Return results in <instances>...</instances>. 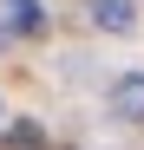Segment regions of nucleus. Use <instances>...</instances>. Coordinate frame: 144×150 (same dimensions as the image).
Masks as SVG:
<instances>
[{
  "label": "nucleus",
  "mask_w": 144,
  "mask_h": 150,
  "mask_svg": "<svg viewBox=\"0 0 144 150\" xmlns=\"http://www.w3.org/2000/svg\"><path fill=\"white\" fill-rule=\"evenodd\" d=\"M111 111L131 117V124H144V72H125V79L111 85Z\"/></svg>",
  "instance_id": "f257e3e1"
},
{
  "label": "nucleus",
  "mask_w": 144,
  "mask_h": 150,
  "mask_svg": "<svg viewBox=\"0 0 144 150\" xmlns=\"http://www.w3.org/2000/svg\"><path fill=\"white\" fill-rule=\"evenodd\" d=\"M85 7H92V20L105 33H131L138 26V0H85Z\"/></svg>",
  "instance_id": "f03ea898"
},
{
  "label": "nucleus",
  "mask_w": 144,
  "mask_h": 150,
  "mask_svg": "<svg viewBox=\"0 0 144 150\" xmlns=\"http://www.w3.org/2000/svg\"><path fill=\"white\" fill-rule=\"evenodd\" d=\"M7 7H13V26H20V33H39V26H46L39 0H7Z\"/></svg>",
  "instance_id": "7ed1b4c3"
},
{
  "label": "nucleus",
  "mask_w": 144,
  "mask_h": 150,
  "mask_svg": "<svg viewBox=\"0 0 144 150\" xmlns=\"http://www.w3.org/2000/svg\"><path fill=\"white\" fill-rule=\"evenodd\" d=\"M7 150H46V131H39V124H13V131H7Z\"/></svg>",
  "instance_id": "20e7f679"
}]
</instances>
